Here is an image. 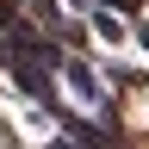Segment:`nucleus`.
Instances as JSON below:
<instances>
[{
  "label": "nucleus",
  "instance_id": "3",
  "mask_svg": "<svg viewBox=\"0 0 149 149\" xmlns=\"http://www.w3.org/2000/svg\"><path fill=\"white\" fill-rule=\"evenodd\" d=\"M100 6H106V13H118V19H124V13H143V0H100Z\"/></svg>",
  "mask_w": 149,
  "mask_h": 149
},
{
  "label": "nucleus",
  "instance_id": "6",
  "mask_svg": "<svg viewBox=\"0 0 149 149\" xmlns=\"http://www.w3.org/2000/svg\"><path fill=\"white\" fill-rule=\"evenodd\" d=\"M31 6H50V0H31Z\"/></svg>",
  "mask_w": 149,
  "mask_h": 149
},
{
  "label": "nucleus",
  "instance_id": "5",
  "mask_svg": "<svg viewBox=\"0 0 149 149\" xmlns=\"http://www.w3.org/2000/svg\"><path fill=\"white\" fill-rule=\"evenodd\" d=\"M50 149H74V143H62V137H56V143H50Z\"/></svg>",
  "mask_w": 149,
  "mask_h": 149
},
{
  "label": "nucleus",
  "instance_id": "2",
  "mask_svg": "<svg viewBox=\"0 0 149 149\" xmlns=\"http://www.w3.org/2000/svg\"><path fill=\"white\" fill-rule=\"evenodd\" d=\"M87 19H93V31H100L106 44H118V37H124V19H118V13H106V6H93Z\"/></svg>",
  "mask_w": 149,
  "mask_h": 149
},
{
  "label": "nucleus",
  "instance_id": "4",
  "mask_svg": "<svg viewBox=\"0 0 149 149\" xmlns=\"http://www.w3.org/2000/svg\"><path fill=\"white\" fill-rule=\"evenodd\" d=\"M137 44H143V50H149V25H137Z\"/></svg>",
  "mask_w": 149,
  "mask_h": 149
},
{
  "label": "nucleus",
  "instance_id": "1",
  "mask_svg": "<svg viewBox=\"0 0 149 149\" xmlns=\"http://www.w3.org/2000/svg\"><path fill=\"white\" fill-rule=\"evenodd\" d=\"M62 74L74 81V93H81L87 106H100V112H112V93H106V81H100V74H93V68H87V62H81L74 50H68V62H62Z\"/></svg>",
  "mask_w": 149,
  "mask_h": 149
}]
</instances>
